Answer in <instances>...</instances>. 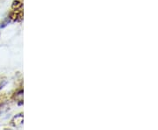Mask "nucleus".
Instances as JSON below:
<instances>
[{
    "label": "nucleus",
    "instance_id": "f257e3e1",
    "mask_svg": "<svg viewBox=\"0 0 158 130\" xmlns=\"http://www.w3.org/2000/svg\"><path fill=\"white\" fill-rule=\"evenodd\" d=\"M23 122V116L22 114L20 113V114H18L16 115L12 120H11V125L12 126H14V127H19V125L22 124Z\"/></svg>",
    "mask_w": 158,
    "mask_h": 130
},
{
    "label": "nucleus",
    "instance_id": "f03ea898",
    "mask_svg": "<svg viewBox=\"0 0 158 130\" xmlns=\"http://www.w3.org/2000/svg\"><path fill=\"white\" fill-rule=\"evenodd\" d=\"M23 8V0H13L12 5H11V9H20Z\"/></svg>",
    "mask_w": 158,
    "mask_h": 130
}]
</instances>
